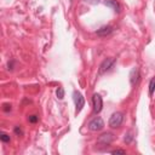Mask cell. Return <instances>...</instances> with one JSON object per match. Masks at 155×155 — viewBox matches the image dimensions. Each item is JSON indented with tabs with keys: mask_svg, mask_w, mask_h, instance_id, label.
I'll return each mask as SVG.
<instances>
[{
	"mask_svg": "<svg viewBox=\"0 0 155 155\" xmlns=\"http://www.w3.org/2000/svg\"><path fill=\"white\" fill-rule=\"evenodd\" d=\"M122 121H124V114H122L121 111H115V113L110 116V119H109V127H111V128H117V127L121 126Z\"/></svg>",
	"mask_w": 155,
	"mask_h": 155,
	"instance_id": "1",
	"label": "cell"
},
{
	"mask_svg": "<svg viewBox=\"0 0 155 155\" xmlns=\"http://www.w3.org/2000/svg\"><path fill=\"white\" fill-rule=\"evenodd\" d=\"M73 99H74V103H75V107H76L75 111H76V114H78V113H80V111L82 110V108H84V105H85V99H84L82 94H81L80 92H78V91H74V93H73Z\"/></svg>",
	"mask_w": 155,
	"mask_h": 155,
	"instance_id": "2",
	"label": "cell"
},
{
	"mask_svg": "<svg viewBox=\"0 0 155 155\" xmlns=\"http://www.w3.org/2000/svg\"><path fill=\"white\" fill-rule=\"evenodd\" d=\"M103 127H104V121H103L102 117H99V116L92 119V120L88 122V128H90L91 131H93V132L101 131Z\"/></svg>",
	"mask_w": 155,
	"mask_h": 155,
	"instance_id": "3",
	"label": "cell"
},
{
	"mask_svg": "<svg viewBox=\"0 0 155 155\" xmlns=\"http://www.w3.org/2000/svg\"><path fill=\"white\" fill-rule=\"evenodd\" d=\"M113 140H114V134L110 133V132H105V133H103V134H101V136L98 137L97 144L103 145V147H105V145L108 147Z\"/></svg>",
	"mask_w": 155,
	"mask_h": 155,
	"instance_id": "4",
	"label": "cell"
},
{
	"mask_svg": "<svg viewBox=\"0 0 155 155\" xmlns=\"http://www.w3.org/2000/svg\"><path fill=\"white\" fill-rule=\"evenodd\" d=\"M115 63V58H105L102 63H101V65H99V69H98V74L99 75H102V74H104L105 71H108L111 67H113V64Z\"/></svg>",
	"mask_w": 155,
	"mask_h": 155,
	"instance_id": "5",
	"label": "cell"
},
{
	"mask_svg": "<svg viewBox=\"0 0 155 155\" xmlns=\"http://www.w3.org/2000/svg\"><path fill=\"white\" fill-rule=\"evenodd\" d=\"M92 105H93V111L96 114H98L102 108H103V99L98 93H94L92 97Z\"/></svg>",
	"mask_w": 155,
	"mask_h": 155,
	"instance_id": "6",
	"label": "cell"
},
{
	"mask_svg": "<svg viewBox=\"0 0 155 155\" xmlns=\"http://www.w3.org/2000/svg\"><path fill=\"white\" fill-rule=\"evenodd\" d=\"M139 78H140L139 69H138L137 67H134V68L131 70V73H130V82H131V85H132V86L137 85L138 81H139Z\"/></svg>",
	"mask_w": 155,
	"mask_h": 155,
	"instance_id": "7",
	"label": "cell"
},
{
	"mask_svg": "<svg viewBox=\"0 0 155 155\" xmlns=\"http://www.w3.org/2000/svg\"><path fill=\"white\" fill-rule=\"evenodd\" d=\"M104 5L107 7H110L115 12H120V10H121V6L116 0H104Z\"/></svg>",
	"mask_w": 155,
	"mask_h": 155,
	"instance_id": "8",
	"label": "cell"
},
{
	"mask_svg": "<svg viewBox=\"0 0 155 155\" xmlns=\"http://www.w3.org/2000/svg\"><path fill=\"white\" fill-rule=\"evenodd\" d=\"M111 31H113V27L111 25H103L96 33H97L98 36H107V35L111 34Z\"/></svg>",
	"mask_w": 155,
	"mask_h": 155,
	"instance_id": "9",
	"label": "cell"
},
{
	"mask_svg": "<svg viewBox=\"0 0 155 155\" xmlns=\"http://www.w3.org/2000/svg\"><path fill=\"white\" fill-rule=\"evenodd\" d=\"M154 91H155V78H153L149 82V96H153Z\"/></svg>",
	"mask_w": 155,
	"mask_h": 155,
	"instance_id": "10",
	"label": "cell"
},
{
	"mask_svg": "<svg viewBox=\"0 0 155 155\" xmlns=\"http://www.w3.org/2000/svg\"><path fill=\"white\" fill-rule=\"evenodd\" d=\"M56 94H57L58 99H63L64 98V90H63V87H58L56 90Z\"/></svg>",
	"mask_w": 155,
	"mask_h": 155,
	"instance_id": "11",
	"label": "cell"
},
{
	"mask_svg": "<svg viewBox=\"0 0 155 155\" xmlns=\"http://www.w3.org/2000/svg\"><path fill=\"white\" fill-rule=\"evenodd\" d=\"M0 139H1V142L7 143V142H10V136H8V134H6V133H1Z\"/></svg>",
	"mask_w": 155,
	"mask_h": 155,
	"instance_id": "12",
	"label": "cell"
},
{
	"mask_svg": "<svg viewBox=\"0 0 155 155\" xmlns=\"http://www.w3.org/2000/svg\"><path fill=\"white\" fill-rule=\"evenodd\" d=\"M38 120H39V116H38V115H30V116L28 117V121L31 122V124L38 122Z\"/></svg>",
	"mask_w": 155,
	"mask_h": 155,
	"instance_id": "13",
	"label": "cell"
},
{
	"mask_svg": "<svg viewBox=\"0 0 155 155\" xmlns=\"http://www.w3.org/2000/svg\"><path fill=\"white\" fill-rule=\"evenodd\" d=\"M2 110L5 111V113H8V111H11V104H4L2 105Z\"/></svg>",
	"mask_w": 155,
	"mask_h": 155,
	"instance_id": "14",
	"label": "cell"
},
{
	"mask_svg": "<svg viewBox=\"0 0 155 155\" xmlns=\"http://www.w3.org/2000/svg\"><path fill=\"white\" fill-rule=\"evenodd\" d=\"M15 133L18 134V136H22L23 134V131H22V128L19 126H15Z\"/></svg>",
	"mask_w": 155,
	"mask_h": 155,
	"instance_id": "15",
	"label": "cell"
},
{
	"mask_svg": "<svg viewBox=\"0 0 155 155\" xmlns=\"http://www.w3.org/2000/svg\"><path fill=\"white\" fill-rule=\"evenodd\" d=\"M132 138H133L132 133H130V132H128V133L126 134V137H125V142H126V143H130V142L132 140Z\"/></svg>",
	"mask_w": 155,
	"mask_h": 155,
	"instance_id": "16",
	"label": "cell"
},
{
	"mask_svg": "<svg viewBox=\"0 0 155 155\" xmlns=\"http://www.w3.org/2000/svg\"><path fill=\"white\" fill-rule=\"evenodd\" d=\"M111 154H126V151L122 149H115V150H111Z\"/></svg>",
	"mask_w": 155,
	"mask_h": 155,
	"instance_id": "17",
	"label": "cell"
},
{
	"mask_svg": "<svg viewBox=\"0 0 155 155\" xmlns=\"http://www.w3.org/2000/svg\"><path fill=\"white\" fill-rule=\"evenodd\" d=\"M85 2H88V4H92V5H96L99 2V0H84Z\"/></svg>",
	"mask_w": 155,
	"mask_h": 155,
	"instance_id": "18",
	"label": "cell"
},
{
	"mask_svg": "<svg viewBox=\"0 0 155 155\" xmlns=\"http://www.w3.org/2000/svg\"><path fill=\"white\" fill-rule=\"evenodd\" d=\"M13 62H15V61H11V62H8V63H7L8 70H12V69H13V68H12V67H13Z\"/></svg>",
	"mask_w": 155,
	"mask_h": 155,
	"instance_id": "19",
	"label": "cell"
}]
</instances>
